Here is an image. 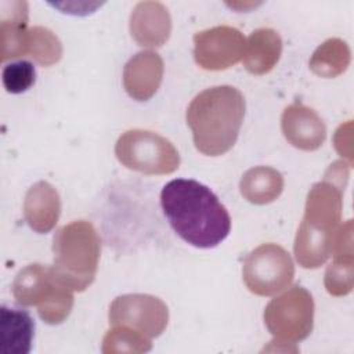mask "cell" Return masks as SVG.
<instances>
[{"instance_id":"obj_1","label":"cell","mask_w":354,"mask_h":354,"mask_svg":"<svg viewBox=\"0 0 354 354\" xmlns=\"http://www.w3.org/2000/svg\"><path fill=\"white\" fill-rule=\"evenodd\" d=\"M160 205L177 235L195 248H214L230 234L227 209L210 188L195 180L169 181L162 188Z\"/></svg>"},{"instance_id":"obj_2","label":"cell","mask_w":354,"mask_h":354,"mask_svg":"<svg viewBox=\"0 0 354 354\" xmlns=\"http://www.w3.org/2000/svg\"><path fill=\"white\" fill-rule=\"evenodd\" d=\"M245 116V98L232 86H216L201 91L187 109V123L195 148L207 156L228 152L239 134Z\"/></svg>"},{"instance_id":"obj_3","label":"cell","mask_w":354,"mask_h":354,"mask_svg":"<svg viewBox=\"0 0 354 354\" xmlns=\"http://www.w3.org/2000/svg\"><path fill=\"white\" fill-rule=\"evenodd\" d=\"M324 180L307 195L306 212L295 239V256L303 268H318L330 254L332 241L342 218V191Z\"/></svg>"},{"instance_id":"obj_4","label":"cell","mask_w":354,"mask_h":354,"mask_svg":"<svg viewBox=\"0 0 354 354\" xmlns=\"http://www.w3.org/2000/svg\"><path fill=\"white\" fill-rule=\"evenodd\" d=\"M53 253L51 268L58 281L72 290L83 292L97 274L101 239L91 223L76 220L55 232Z\"/></svg>"},{"instance_id":"obj_5","label":"cell","mask_w":354,"mask_h":354,"mask_svg":"<svg viewBox=\"0 0 354 354\" xmlns=\"http://www.w3.org/2000/svg\"><path fill=\"white\" fill-rule=\"evenodd\" d=\"M12 296L19 306H36L39 317L48 325L64 322L73 307L72 289L58 281L51 267L29 264L12 282Z\"/></svg>"},{"instance_id":"obj_6","label":"cell","mask_w":354,"mask_h":354,"mask_svg":"<svg viewBox=\"0 0 354 354\" xmlns=\"http://www.w3.org/2000/svg\"><path fill=\"white\" fill-rule=\"evenodd\" d=\"M115 155L123 166L144 174H170L180 166V155L167 138L141 129L123 133Z\"/></svg>"},{"instance_id":"obj_7","label":"cell","mask_w":354,"mask_h":354,"mask_svg":"<svg viewBox=\"0 0 354 354\" xmlns=\"http://www.w3.org/2000/svg\"><path fill=\"white\" fill-rule=\"evenodd\" d=\"M314 301L308 290L295 285L272 299L264 310V324L278 343H295L313 330Z\"/></svg>"},{"instance_id":"obj_8","label":"cell","mask_w":354,"mask_h":354,"mask_svg":"<svg viewBox=\"0 0 354 354\" xmlns=\"http://www.w3.org/2000/svg\"><path fill=\"white\" fill-rule=\"evenodd\" d=\"M295 277L290 254L277 243H263L245 259L242 278L246 288L259 296H272L288 288Z\"/></svg>"},{"instance_id":"obj_9","label":"cell","mask_w":354,"mask_h":354,"mask_svg":"<svg viewBox=\"0 0 354 354\" xmlns=\"http://www.w3.org/2000/svg\"><path fill=\"white\" fill-rule=\"evenodd\" d=\"M108 317L111 325L127 326L152 339L166 329L169 310L159 297L130 293L118 296L111 303Z\"/></svg>"},{"instance_id":"obj_10","label":"cell","mask_w":354,"mask_h":354,"mask_svg":"<svg viewBox=\"0 0 354 354\" xmlns=\"http://www.w3.org/2000/svg\"><path fill=\"white\" fill-rule=\"evenodd\" d=\"M245 44L246 40L238 29L214 26L194 35V58L206 71H223L241 61Z\"/></svg>"},{"instance_id":"obj_11","label":"cell","mask_w":354,"mask_h":354,"mask_svg":"<svg viewBox=\"0 0 354 354\" xmlns=\"http://www.w3.org/2000/svg\"><path fill=\"white\" fill-rule=\"evenodd\" d=\"M281 127L285 138L303 151L318 149L326 137V127L318 113L300 102L285 108Z\"/></svg>"},{"instance_id":"obj_12","label":"cell","mask_w":354,"mask_h":354,"mask_svg":"<svg viewBox=\"0 0 354 354\" xmlns=\"http://www.w3.org/2000/svg\"><path fill=\"white\" fill-rule=\"evenodd\" d=\"M171 30L167 8L159 1H140L130 15V32L142 47H160Z\"/></svg>"},{"instance_id":"obj_13","label":"cell","mask_w":354,"mask_h":354,"mask_svg":"<svg viewBox=\"0 0 354 354\" xmlns=\"http://www.w3.org/2000/svg\"><path fill=\"white\" fill-rule=\"evenodd\" d=\"M163 77V61L153 51H140L133 55L123 69V86L137 101L149 100L159 88Z\"/></svg>"},{"instance_id":"obj_14","label":"cell","mask_w":354,"mask_h":354,"mask_svg":"<svg viewBox=\"0 0 354 354\" xmlns=\"http://www.w3.org/2000/svg\"><path fill=\"white\" fill-rule=\"evenodd\" d=\"M61 213V201L57 189L47 181L33 184L24 199V217L28 225L39 232L51 231Z\"/></svg>"},{"instance_id":"obj_15","label":"cell","mask_w":354,"mask_h":354,"mask_svg":"<svg viewBox=\"0 0 354 354\" xmlns=\"http://www.w3.org/2000/svg\"><path fill=\"white\" fill-rule=\"evenodd\" d=\"M351 220L336 231L330 254L333 261L325 272V288L333 296H343L353 289V248H351Z\"/></svg>"},{"instance_id":"obj_16","label":"cell","mask_w":354,"mask_h":354,"mask_svg":"<svg viewBox=\"0 0 354 354\" xmlns=\"http://www.w3.org/2000/svg\"><path fill=\"white\" fill-rule=\"evenodd\" d=\"M28 4L25 1H8L1 6L0 46L1 61L26 55L28 50Z\"/></svg>"},{"instance_id":"obj_17","label":"cell","mask_w":354,"mask_h":354,"mask_svg":"<svg viewBox=\"0 0 354 354\" xmlns=\"http://www.w3.org/2000/svg\"><path fill=\"white\" fill-rule=\"evenodd\" d=\"M282 53L281 36L270 28H260L250 33L243 51V66L253 75L270 72Z\"/></svg>"},{"instance_id":"obj_18","label":"cell","mask_w":354,"mask_h":354,"mask_svg":"<svg viewBox=\"0 0 354 354\" xmlns=\"http://www.w3.org/2000/svg\"><path fill=\"white\" fill-rule=\"evenodd\" d=\"M1 351L6 354H28L32 348L35 322L25 310L1 307Z\"/></svg>"},{"instance_id":"obj_19","label":"cell","mask_w":354,"mask_h":354,"mask_svg":"<svg viewBox=\"0 0 354 354\" xmlns=\"http://www.w3.org/2000/svg\"><path fill=\"white\" fill-rule=\"evenodd\" d=\"M241 194L254 205H266L275 201L283 189L282 174L268 166L249 169L239 183Z\"/></svg>"},{"instance_id":"obj_20","label":"cell","mask_w":354,"mask_h":354,"mask_svg":"<svg viewBox=\"0 0 354 354\" xmlns=\"http://www.w3.org/2000/svg\"><path fill=\"white\" fill-rule=\"evenodd\" d=\"M350 62V50L340 39H329L322 43L310 59V68L314 73L324 77L340 75Z\"/></svg>"},{"instance_id":"obj_21","label":"cell","mask_w":354,"mask_h":354,"mask_svg":"<svg viewBox=\"0 0 354 354\" xmlns=\"http://www.w3.org/2000/svg\"><path fill=\"white\" fill-rule=\"evenodd\" d=\"M26 54L41 66H51L61 59L62 46L59 39L47 28L33 26L28 35Z\"/></svg>"},{"instance_id":"obj_22","label":"cell","mask_w":354,"mask_h":354,"mask_svg":"<svg viewBox=\"0 0 354 354\" xmlns=\"http://www.w3.org/2000/svg\"><path fill=\"white\" fill-rule=\"evenodd\" d=\"M152 348L151 339L122 325H113L102 339V353H147Z\"/></svg>"},{"instance_id":"obj_23","label":"cell","mask_w":354,"mask_h":354,"mask_svg":"<svg viewBox=\"0 0 354 354\" xmlns=\"http://www.w3.org/2000/svg\"><path fill=\"white\" fill-rule=\"evenodd\" d=\"M3 84L11 94H19L30 88L36 82V71L29 61H17L3 68Z\"/></svg>"}]
</instances>
